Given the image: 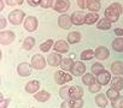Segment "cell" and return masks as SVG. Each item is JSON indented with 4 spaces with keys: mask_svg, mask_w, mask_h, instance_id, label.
Listing matches in <instances>:
<instances>
[{
    "mask_svg": "<svg viewBox=\"0 0 123 108\" xmlns=\"http://www.w3.org/2000/svg\"><path fill=\"white\" fill-rule=\"evenodd\" d=\"M27 3H28V4L30 5V6L35 7V6H39V5H40L41 0H27Z\"/></svg>",
    "mask_w": 123,
    "mask_h": 108,
    "instance_id": "cell-40",
    "label": "cell"
},
{
    "mask_svg": "<svg viewBox=\"0 0 123 108\" xmlns=\"http://www.w3.org/2000/svg\"><path fill=\"white\" fill-rule=\"evenodd\" d=\"M60 108H73V107H71V104H70V101H69V100H64V102L62 103Z\"/></svg>",
    "mask_w": 123,
    "mask_h": 108,
    "instance_id": "cell-42",
    "label": "cell"
},
{
    "mask_svg": "<svg viewBox=\"0 0 123 108\" xmlns=\"http://www.w3.org/2000/svg\"><path fill=\"white\" fill-rule=\"evenodd\" d=\"M100 89H101V85H100L98 82H94L93 84H91V85H89V91H91V92H93V94H94V92H99V91H100Z\"/></svg>",
    "mask_w": 123,
    "mask_h": 108,
    "instance_id": "cell-37",
    "label": "cell"
},
{
    "mask_svg": "<svg viewBox=\"0 0 123 108\" xmlns=\"http://www.w3.org/2000/svg\"><path fill=\"white\" fill-rule=\"evenodd\" d=\"M74 65V61L70 59V58H64L62 60V64H60V67L63 71H71V67Z\"/></svg>",
    "mask_w": 123,
    "mask_h": 108,
    "instance_id": "cell-25",
    "label": "cell"
},
{
    "mask_svg": "<svg viewBox=\"0 0 123 108\" xmlns=\"http://www.w3.org/2000/svg\"><path fill=\"white\" fill-rule=\"evenodd\" d=\"M34 46H35V40H34V37L28 36V37L24 38V41H23V48H24L25 50H30Z\"/></svg>",
    "mask_w": 123,
    "mask_h": 108,
    "instance_id": "cell-28",
    "label": "cell"
},
{
    "mask_svg": "<svg viewBox=\"0 0 123 108\" xmlns=\"http://www.w3.org/2000/svg\"><path fill=\"white\" fill-rule=\"evenodd\" d=\"M53 48H54V52L57 53H65L69 50V44L64 40H59L53 44Z\"/></svg>",
    "mask_w": 123,
    "mask_h": 108,
    "instance_id": "cell-15",
    "label": "cell"
},
{
    "mask_svg": "<svg viewBox=\"0 0 123 108\" xmlns=\"http://www.w3.org/2000/svg\"><path fill=\"white\" fill-rule=\"evenodd\" d=\"M24 29L27 30V31H29V32H33V31H35L36 29H37V25H39V22H37V19L35 18V17H33V16H28L25 19H24Z\"/></svg>",
    "mask_w": 123,
    "mask_h": 108,
    "instance_id": "cell-6",
    "label": "cell"
},
{
    "mask_svg": "<svg viewBox=\"0 0 123 108\" xmlns=\"http://www.w3.org/2000/svg\"><path fill=\"white\" fill-rule=\"evenodd\" d=\"M15 32L11 31V30H5V31H1L0 34V43L3 46H7V44H11L13 41H15Z\"/></svg>",
    "mask_w": 123,
    "mask_h": 108,
    "instance_id": "cell-5",
    "label": "cell"
},
{
    "mask_svg": "<svg viewBox=\"0 0 123 108\" xmlns=\"http://www.w3.org/2000/svg\"><path fill=\"white\" fill-rule=\"evenodd\" d=\"M31 67L33 66L28 63H21L17 66V73L21 77H28V76L31 75Z\"/></svg>",
    "mask_w": 123,
    "mask_h": 108,
    "instance_id": "cell-8",
    "label": "cell"
},
{
    "mask_svg": "<svg viewBox=\"0 0 123 108\" xmlns=\"http://www.w3.org/2000/svg\"><path fill=\"white\" fill-rule=\"evenodd\" d=\"M71 79H73V76L69 75V73H67V72L63 71V70L57 71L55 75H54V81H55V83L59 84V85H63V84H65V83H68V82H71Z\"/></svg>",
    "mask_w": 123,
    "mask_h": 108,
    "instance_id": "cell-3",
    "label": "cell"
},
{
    "mask_svg": "<svg viewBox=\"0 0 123 108\" xmlns=\"http://www.w3.org/2000/svg\"><path fill=\"white\" fill-rule=\"evenodd\" d=\"M31 66L35 69V70H43L45 66H46V60L42 55H40V54H36V55H34L31 58Z\"/></svg>",
    "mask_w": 123,
    "mask_h": 108,
    "instance_id": "cell-7",
    "label": "cell"
},
{
    "mask_svg": "<svg viewBox=\"0 0 123 108\" xmlns=\"http://www.w3.org/2000/svg\"><path fill=\"white\" fill-rule=\"evenodd\" d=\"M25 17V13L22 10H13L9 15V22L13 25H19Z\"/></svg>",
    "mask_w": 123,
    "mask_h": 108,
    "instance_id": "cell-2",
    "label": "cell"
},
{
    "mask_svg": "<svg viewBox=\"0 0 123 108\" xmlns=\"http://www.w3.org/2000/svg\"><path fill=\"white\" fill-rule=\"evenodd\" d=\"M80 41H81V34L79 31H71L68 35V42L69 43L75 44V43H79Z\"/></svg>",
    "mask_w": 123,
    "mask_h": 108,
    "instance_id": "cell-21",
    "label": "cell"
},
{
    "mask_svg": "<svg viewBox=\"0 0 123 108\" xmlns=\"http://www.w3.org/2000/svg\"><path fill=\"white\" fill-rule=\"evenodd\" d=\"M94 57H95V54H94V50H92V49H86L81 53V59L85 60V61L86 60H92Z\"/></svg>",
    "mask_w": 123,
    "mask_h": 108,
    "instance_id": "cell-30",
    "label": "cell"
},
{
    "mask_svg": "<svg viewBox=\"0 0 123 108\" xmlns=\"http://www.w3.org/2000/svg\"><path fill=\"white\" fill-rule=\"evenodd\" d=\"M4 7H5V1L0 0V10H4Z\"/></svg>",
    "mask_w": 123,
    "mask_h": 108,
    "instance_id": "cell-46",
    "label": "cell"
},
{
    "mask_svg": "<svg viewBox=\"0 0 123 108\" xmlns=\"http://www.w3.org/2000/svg\"><path fill=\"white\" fill-rule=\"evenodd\" d=\"M9 103H10L9 98H4L3 95H0V108H7Z\"/></svg>",
    "mask_w": 123,
    "mask_h": 108,
    "instance_id": "cell-39",
    "label": "cell"
},
{
    "mask_svg": "<svg viewBox=\"0 0 123 108\" xmlns=\"http://www.w3.org/2000/svg\"><path fill=\"white\" fill-rule=\"evenodd\" d=\"M115 34L118 35V36L121 37V36L123 35V29H121V28H116V29H115Z\"/></svg>",
    "mask_w": 123,
    "mask_h": 108,
    "instance_id": "cell-45",
    "label": "cell"
},
{
    "mask_svg": "<svg viewBox=\"0 0 123 108\" xmlns=\"http://www.w3.org/2000/svg\"><path fill=\"white\" fill-rule=\"evenodd\" d=\"M5 3L9 6H15V5H17V0H5Z\"/></svg>",
    "mask_w": 123,
    "mask_h": 108,
    "instance_id": "cell-43",
    "label": "cell"
},
{
    "mask_svg": "<svg viewBox=\"0 0 123 108\" xmlns=\"http://www.w3.org/2000/svg\"><path fill=\"white\" fill-rule=\"evenodd\" d=\"M95 103H97L99 107L104 108V107L107 106V97H106L104 94H98V95L95 96Z\"/></svg>",
    "mask_w": 123,
    "mask_h": 108,
    "instance_id": "cell-26",
    "label": "cell"
},
{
    "mask_svg": "<svg viewBox=\"0 0 123 108\" xmlns=\"http://www.w3.org/2000/svg\"><path fill=\"white\" fill-rule=\"evenodd\" d=\"M39 89H40V82L36 81V79L28 82L27 85H25V91L29 92V94H36Z\"/></svg>",
    "mask_w": 123,
    "mask_h": 108,
    "instance_id": "cell-16",
    "label": "cell"
},
{
    "mask_svg": "<svg viewBox=\"0 0 123 108\" xmlns=\"http://www.w3.org/2000/svg\"><path fill=\"white\" fill-rule=\"evenodd\" d=\"M110 70L112 73L119 76L123 75V61H113L110 66Z\"/></svg>",
    "mask_w": 123,
    "mask_h": 108,
    "instance_id": "cell-18",
    "label": "cell"
},
{
    "mask_svg": "<svg viewBox=\"0 0 123 108\" xmlns=\"http://www.w3.org/2000/svg\"><path fill=\"white\" fill-rule=\"evenodd\" d=\"M123 12V7L119 3H113L111 4L106 10H105V18L109 19L111 23L118 21L119 18V15Z\"/></svg>",
    "mask_w": 123,
    "mask_h": 108,
    "instance_id": "cell-1",
    "label": "cell"
},
{
    "mask_svg": "<svg viewBox=\"0 0 123 108\" xmlns=\"http://www.w3.org/2000/svg\"><path fill=\"white\" fill-rule=\"evenodd\" d=\"M91 71H92V73H94V75H99L100 72L104 71V66H103L100 63H94V64L92 65V67H91Z\"/></svg>",
    "mask_w": 123,
    "mask_h": 108,
    "instance_id": "cell-33",
    "label": "cell"
},
{
    "mask_svg": "<svg viewBox=\"0 0 123 108\" xmlns=\"http://www.w3.org/2000/svg\"><path fill=\"white\" fill-rule=\"evenodd\" d=\"M62 60H63V58H62L60 54H58L57 52L49 54V55L47 57V63H48V65H51V66H53V67H54V66H60Z\"/></svg>",
    "mask_w": 123,
    "mask_h": 108,
    "instance_id": "cell-10",
    "label": "cell"
},
{
    "mask_svg": "<svg viewBox=\"0 0 123 108\" xmlns=\"http://www.w3.org/2000/svg\"><path fill=\"white\" fill-rule=\"evenodd\" d=\"M70 104L73 108H82L83 107V101L82 98H70Z\"/></svg>",
    "mask_w": 123,
    "mask_h": 108,
    "instance_id": "cell-34",
    "label": "cell"
},
{
    "mask_svg": "<svg viewBox=\"0 0 123 108\" xmlns=\"http://www.w3.org/2000/svg\"><path fill=\"white\" fill-rule=\"evenodd\" d=\"M24 3V0H17V5H22Z\"/></svg>",
    "mask_w": 123,
    "mask_h": 108,
    "instance_id": "cell-47",
    "label": "cell"
},
{
    "mask_svg": "<svg viewBox=\"0 0 123 108\" xmlns=\"http://www.w3.org/2000/svg\"><path fill=\"white\" fill-rule=\"evenodd\" d=\"M94 54H95V58H98L99 60H105V59H107V58H109L110 52H109V49H107L106 47L100 46V47H97V49H95Z\"/></svg>",
    "mask_w": 123,
    "mask_h": 108,
    "instance_id": "cell-13",
    "label": "cell"
},
{
    "mask_svg": "<svg viewBox=\"0 0 123 108\" xmlns=\"http://www.w3.org/2000/svg\"><path fill=\"white\" fill-rule=\"evenodd\" d=\"M111 88H113L115 90H117V91H121L122 89H123V78H121L119 76H117V77H113L112 79H111Z\"/></svg>",
    "mask_w": 123,
    "mask_h": 108,
    "instance_id": "cell-20",
    "label": "cell"
},
{
    "mask_svg": "<svg viewBox=\"0 0 123 108\" xmlns=\"http://www.w3.org/2000/svg\"><path fill=\"white\" fill-rule=\"evenodd\" d=\"M112 48H113L116 52H118V53L123 52V37H117V38H115L113 42H112Z\"/></svg>",
    "mask_w": 123,
    "mask_h": 108,
    "instance_id": "cell-27",
    "label": "cell"
},
{
    "mask_svg": "<svg viewBox=\"0 0 123 108\" xmlns=\"http://www.w3.org/2000/svg\"><path fill=\"white\" fill-rule=\"evenodd\" d=\"M53 10L59 12V13H64L69 10L70 7V1L69 0H54L53 3Z\"/></svg>",
    "mask_w": 123,
    "mask_h": 108,
    "instance_id": "cell-4",
    "label": "cell"
},
{
    "mask_svg": "<svg viewBox=\"0 0 123 108\" xmlns=\"http://www.w3.org/2000/svg\"><path fill=\"white\" fill-rule=\"evenodd\" d=\"M6 27V19L4 17H0V28H5Z\"/></svg>",
    "mask_w": 123,
    "mask_h": 108,
    "instance_id": "cell-44",
    "label": "cell"
},
{
    "mask_svg": "<svg viewBox=\"0 0 123 108\" xmlns=\"http://www.w3.org/2000/svg\"><path fill=\"white\" fill-rule=\"evenodd\" d=\"M82 82L86 84V85H91V84H93L94 82H97L95 81V78H94V75H92V73H85V76L82 77Z\"/></svg>",
    "mask_w": 123,
    "mask_h": 108,
    "instance_id": "cell-32",
    "label": "cell"
},
{
    "mask_svg": "<svg viewBox=\"0 0 123 108\" xmlns=\"http://www.w3.org/2000/svg\"><path fill=\"white\" fill-rule=\"evenodd\" d=\"M83 96V89L79 85L70 86V98H82Z\"/></svg>",
    "mask_w": 123,
    "mask_h": 108,
    "instance_id": "cell-17",
    "label": "cell"
},
{
    "mask_svg": "<svg viewBox=\"0 0 123 108\" xmlns=\"http://www.w3.org/2000/svg\"><path fill=\"white\" fill-rule=\"evenodd\" d=\"M59 95L63 100H70V86H63L59 90Z\"/></svg>",
    "mask_w": 123,
    "mask_h": 108,
    "instance_id": "cell-31",
    "label": "cell"
},
{
    "mask_svg": "<svg viewBox=\"0 0 123 108\" xmlns=\"http://www.w3.org/2000/svg\"><path fill=\"white\" fill-rule=\"evenodd\" d=\"M97 28H98L99 30H109V29L111 28V22L104 17L103 19H99V21H98Z\"/></svg>",
    "mask_w": 123,
    "mask_h": 108,
    "instance_id": "cell-22",
    "label": "cell"
},
{
    "mask_svg": "<svg viewBox=\"0 0 123 108\" xmlns=\"http://www.w3.org/2000/svg\"><path fill=\"white\" fill-rule=\"evenodd\" d=\"M98 21H99V15L97 12H91V13L86 15V19H85L86 24H94Z\"/></svg>",
    "mask_w": 123,
    "mask_h": 108,
    "instance_id": "cell-24",
    "label": "cell"
},
{
    "mask_svg": "<svg viewBox=\"0 0 123 108\" xmlns=\"http://www.w3.org/2000/svg\"><path fill=\"white\" fill-rule=\"evenodd\" d=\"M77 5L80 9H87V0H77Z\"/></svg>",
    "mask_w": 123,
    "mask_h": 108,
    "instance_id": "cell-41",
    "label": "cell"
},
{
    "mask_svg": "<svg viewBox=\"0 0 123 108\" xmlns=\"http://www.w3.org/2000/svg\"><path fill=\"white\" fill-rule=\"evenodd\" d=\"M111 104L113 108H123V96H118L117 98L112 100Z\"/></svg>",
    "mask_w": 123,
    "mask_h": 108,
    "instance_id": "cell-35",
    "label": "cell"
},
{
    "mask_svg": "<svg viewBox=\"0 0 123 108\" xmlns=\"http://www.w3.org/2000/svg\"><path fill=\"white\" fill-rule=\"evenodd\" d=\"M111 81V73L106 70H104L103 72H100L99 75H97V82L100 84V85H106L109 84Z\"/></svg>",
    "mask_w": 123,
    "mask_h": 108,
    "instance_id": "cell-12",
    "label": "cell"
},
{
    "mask_svg": "<svg viewBox=\"0 0 123 108\" xmlns=\"http://www.w3.org/2000/svg\"><path fill=\"white\" fill-rule=\"evenodd\" d=\"M53 44H54L53 40L48 38V40L43 41V42L40 44V50H41V52H48V50H49V49L53 47Z\"/></svg>",
    "mask_w": 123,
    "mask_h": 108,
    "instance_id": "cell-29",
    "label": "cell"
},
{
    "mask_svg": "<svg viewBox=\"0 0 123 108\" xmlns=\"http://www.w3.org/2000/svg\"><path fill=\"white\" fill-rule=\"evenodd\" d=\"M106 96L112 101V100H115V98H117L118 96H119V94H118V91L117 90H115L113 88H110L107 91H106Z\"/></svg>",
    "mask_w": 123,
    "mask_h": 108,
    "instance_id": "cell-36",
    "label": "cell"
},
{
    "mask_svg": "<svg viewBox=\"0 0 123 108\" xmlns=\"http://www.w3.org/2000/svg\"><path fill=\"white\" fill-rule=\"evenodd\" d=\"M53 3H54V0H41L40 6H42L43 9H48V7L53 6Z\"/></svg>",
    "mask_w": 123,
    "mask_h": 108,
    "instance_id": "cell-38",
    "label": "cell"
},
{
    "mask_svg": "<svg viewBox=\"0 0 123 108\" xmlns=\"http://www.w3.org/2000/svg\"><path fill=\"white\" fill-rule=\"evenodd\" d=\"M71 18L70 16L68 15H62L59 18H58V25L62 28V29H70L71 27Z\"/></svg>",
    "mask_w": 123,
    "mask_h": 108,
    "instance_id": "cell-14",
    "label": "cell"
},
{
    "mask_svg": "<svg viewBox=\"0 0 123 108\" xmlns=\"http://www.w3.org/2000/svg\"><path fill=\"white\" fill-rule=\"evenodd\" d=\"M49 97H51V94L46 90H41V91H37L36 94H34V98L39 102H46Z\"/></svg>",
    "mask_w": 123,
    "mask_h": 108,
    "instance_id": "cell-19",
    "label": "cell"
},
{
    "mask_svg": "<svg viewBox=\"0 0 123 108\" xmlns=\"http://www.w3.org/2000/svg\"><path fill=\"white\" fill-rule=\"evenodd\" d=\"M86 72V65L82 61H75L71 67V73L74 76H81Z\"/></svg>",
    "mask_w": 123,
    "mask_h": 108,
    "instance_id": "cell-11",
    "label": "cell"
},
{
    "mask_svg": "<svg viewBox=\"0 0 123 108\" xmlns=\"http://www.w3.org/2000/svg\"><path fill=\"white\" fill-rule=\"evenodd\" d=\"M71 23L75 24V25H82L85 23V19H86V15L85 12H81V11H75L71 16Z\"/></svg>",
    "mask_w": 123,
    "mask_h": 108,
    "instance_id": "cell-9",
    "label": "cell"
},
{
    "mask_svg": "<svg viewBox=\"0 0 123 108\" xmlns=\"http://www.w3.org/2000/svg\"><path fill=\"white\" fill-rule=\"evenodd\" d=\"M31 108H33V107H31Z\"/></svg>",
    "mask_w": 123,
    "mask_h": 108,
    "instance_id": "cell-48",
    "label": "cell"
},
{
    "mask_svg": "<svg viewBox=\"0 0 123 108\" xmlns=\"http://www.w3.org/2000/svg\"><path fill=\"white\" fill-rule=\"evenodd\" d=\"M87 9L91 12H98L100 10V4L98 0H87Z\"/></svg>",
    "mask_w": 123,
    "mask_h": 108,
    "instance_id": "cell-23",
    "label": "cell"
}]
</instances>
